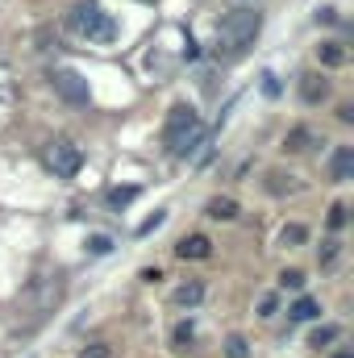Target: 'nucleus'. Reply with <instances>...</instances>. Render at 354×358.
I'll return each mask as SVG.
<instances>
[{"mask_svg":"<svg viewBox=\"0 0 354 358\" xmlns=\"http://www.w3.org/2000/svg\"><path fill=\"white\" fill-rule=\"evenodd\" d=\"M192 338H196V329H192V321H179V325H176V342L183 346V350H187V342H192Z\"/></svg>","mask_w":354,"mask_h":358,"instance_id":"a211bd4d","label":"nucleus"},{"mask_svg":"<svg viewBox=\"0 0 354 358\" xmlns=\"http://www.w3.org/2000/svg\"><path fill=\"white\" fill-rule=\"evenodd\" d=\"M208 217H213V221H234V217H238V200H229V196L208 200Z\"/></svg>","mask_w":354,"mask_h":358,"instance_id":"1a4fd4ad","label":"nucleus"},{"mask_svg":"<svg viewBox=\"0 0 354 358\" xmlns=\"http://www.w3.org/2000/svg\"><path fill=\"white\" fill-rule=\"evenodd\" d=\"M259 29H263V13L259 8H234V13H225L217 21V38H213L217 59H225V63L229 59H242L255 46Z\"/></svg>","mask_w":354,"mask_h":358,"instance_id":"f257e3e1","label":"nucleus"},{"mask_svg":"<svg viewBox=\"0 0 354 358\" xmlns=\"http://www.w3.org/2000/svg\"><path fill=\"white\" fill-rule=\"evenodd\" d=\"M304 142H309V134H304V129H296V134L288 138V150H304Z\"/></svg>","mask_w":354,"mask_h":358,"instance_id":"4be33fe9","label":"nucleus"},{"mask_svg":"<svg viewBox=\"0 0 354 358\" xmlns=\"http://www.w3.org/2000/svg\"><path fill=\"white\" fill-rule=\"evenodd\" d=\"M50 84H55V92H59V96H63L67 104H88V100H92L88 80H84L80 71H71V67L55 71V76H50Z\"/></svg>","mask_w":354,"mask_h":358,"instance_id":"39448f33","label":"nucleus"},{"mask_svg":"<svg viewBox=\"0 0 354 358\" xmlns=\"http://www.w3.org/2000/svg\"><path fill=\"white\" fill-rule=\"evenodd\" d=\"M134 196H138V187H113V192H108L104 200H108V208H125V204H129Z\"/></svg>","mask_w":354,"mask_h":358,"instance_id":"f8f14e48","label":"nucleus"},{"mask_svg":"<svg viewBox=\"0 0 354 358\" xmlns=\"http://www.w3.org/2000/svg\"><path fill=\"white\" fill-rule=\"evenodd\" d=\"M317 59H321L325 67H342V63H346V50H342L338 42H325V46L317 50Z\"/></svg>","mask_w":354,"mask_h":358,"instance_id":"9b49d317","label":"nucleus"},{"mask_svg":"<svg viewBox=\"0 0 354 358\" xmlns=\"http://www.w3.org/2000/svg\"><path fill=\"white\" fill-rule=\"evenodd\" d=\"M171 300H176L179 308H196V304L204 300V283H196V279H192V283H183V287H176V296H171Z\"/></svg>","mask_w":354,"mask_h":358,"instance_id":"6e6552de","label":"nucleus"},{"mask_svg":"<svg viewBox=\"0 0 354 358\" xmlns=\"http://www.w3.org/2000/svg\"><path fill=\"white\" fill-rule=\"evenodd\" d=\"M288 313H292V321H313V317H321L317 300H309V296H300V300H296V304H292Z\"/></svg>","mask_w":354,"mask_h":358,"instance_id":"9d476101","label":"nucleus"},{"mask_svg":"<svg viewBox=\"0 0 354 358\" xmlns=\"http://www.w3.org/2000/svg\"><path fill=\"white\" fill-rule=\"evenodd\" d=\"M279 283H283V287H296V292H300V287H304V275H300V271H283V275H279Z\"/></svg>","mask_w":354,"mask_h":358,"instance_id":"412c9836","label":"nucleus"},{"mask_svg":"<svg viewBox=\"0 0 354 358\" xmlns=\"http://www.w3.org/2000/svg\"><path fill=\"white\" fill-rule=\"evenodd\" d=\"M263 92H267V96H279V84H275V76H271V71L263 76Z\"/></svg>","mask_w":354,"mask_h":358,"instance_id":"b1692460","label":"nucleus"},{"mask_svg":"<svg viewBox=\"0 0 354 358\" xmlns=\"http://www.w3.org/2000/svg\"><path fill=\"white\" fill-rule=\"evenodd\" d=\"M259 313H263V317H271V313H275V296H263V304H259Z\"/></svg>","mask_w":354,"mask_h":358,"instance_id":"393cba45","label":"nucleus"},{"mask_svg":"<svg viewBox=\"0 0 354 358\" xmlns=\"http://www.w3.org/2000/svg\"><path fill=\"white\" fill-rule=\"evenodd\" d=\"M304 100H321L325 96V80H317V76H304Z\"/></svg>","mask_w":354,"mask_h":358,"instance_id":"4468645a","label":"nucleus"},{"mask_svg":"<svg viewBox=\"0 0 354 358\" xmlns=\"http://www.w3.org/2000/svg\"><path fill=\"white\" fill-rule=\"evenodd\" d=\"M113 250V238L108 234H92L88 238V255H108Z\"/></svg>","mask_w":354,"mask_h":358,"instance_id":"2eb2a0df","label":"nucleus"},{"mask_svg":"<svg viewBox=\"0 0 354 358\" xmlns=\"http://www.w3.org/2000/svg\"><path fill=\"white\" fill-rule=\"evenodd\" d=\"M80 358H113V350H108L104 342H96V346H84V350H80Z\"/></svg>","mask_w":354,"mask_h":358,"instance_id":"6ab92c4d","label":"nucleus"},{"mask_svg":"<svg viewBox=\"0 0 354 358\" xmlns=\"http://www.w3.org/2000/svg\"><path fill=\"white\" fill-rule=\"evenodd\" d=\"M176 255L179 259H208V255H213V242H208L204 234H192V238H183L176 246Z\"/></svg>","mask_w":354,"mask_h":358,"instance_id":"423d86ee","label":"nucleus"},{"mask_svg":"<svg viewBox=\"0 0 354 358\" xmlns=\"http://www.w3.org/2000/svg\"><path fill=\"white\" fill-rule=\"evenodd\" d=\"M225 355H229V358H246V355H250V350H246V338H242V334H234V338L225 342Z\"/></svg>","mask_w":354,"mask_h":358,"instance_id":"dca6fc26","label":"nucleus"},{"mask_svg":"<svg viewBox=\"0 0 354 358\" xmlns=\"http://www.w3.org/2000/svg\"><path fill=\"white\" fill-rule=\"evenodd\" d=\"M330 176L338 179V183H346L354 176V150L351 146H338L334 150V163H330Z\"/></svg>","mask_w":354,"mask_h":358,"instance_id":"0eeeda50","label":"nucleus"},{"mask_svg":"<svg viewBox=\"0 0 354 358\" xmlns=\"http://www.w3.org/2000/svg\"><path fill=\"white\" fill-rule=\"evenodd\" d=\"M346 225V204H334L330 208V229H342Z\"/></svg>","mask_w":354,"mask_h":358,"instance_id":"aec40b11","label":"nucleus"},{"mask_svg":"<svg viewBox=\"0 0 354 358\" xmlns=\"http://www.w3.org/2000/svg\"><path fill=\"white\" fill-rule=\"evenodd\" d=\"M334 358H354V355H351V350H342V355H334Z\"/></svg>","mask_w":354,"mask_h":358,"instance_id":"a878e982","label":"nucleus"},{"mask_svg":"<svg viewBox=\"0 0 354 358\" xmlns=\"http://www.w3.org/2000/svg\"><path fill=\"white\" fill-rule=\"evenodd\" d=\"M330 342H338V325H325V329H313V338H309V346H330Z\"/></svg>","mask_w":354,"mask_h":358,"instance_id":"ddd939ff","label":"nucleus"},{"mask_svg":"<svg viewBox=\"0 0 354 358\" xmlns=\"http://www.w3.org/2000/svg\"><path fill=\"white\" fill-rule=\"evenodd\" d=\"M67 25H71V34H76V38L96 42V46H108V42H117V21H113V13H104V8H100V4H92V0L71 4V13H67Z\"/></svg>","mask_w":354,"mask_h":358,"instance_id":"7ed1b4c3","label":"nucleus"},{"mask_svg":"<svg viewBox=\"0 0 354 358\" xmlns=\"http://www.w3.org/2000/svg\"><path fill=\"white\" fill-rule=\"evenodd\" d=\"M200 142H204V121H200V113H196L192 104H176V108L167 113V125H163V146L183 159V155H192Z\"/></svg>","mask_w":354,"mask_h":358,"instance_id":"f03ea898","label":"nucleus"},{"mask_svg":"<svg viewBox=\"0 0 354 358\" xmlns=\"http://www.w3.org/2000/svg\"><path fill=\"white\" fill-rule=\"evenodd\" d=\"M46 167H50L59 179H76L80 176V167H84V150H80L76 142L59 138V142L46 146Z\"/></svg>","mask_w":354,"mask_h":358,"instance_id":"20e7f679","label":"nucleus"},{"mask_svg":"<svg viewBox=\"0 0 354 358\" xmlns=\"http://www.w3.org/2000/svg\"><path fill=\"white\" fill-rule=\"evenodd\" d=\"M163 217H167V213H155L150 221H142V225H138V234H150V229H159V225H163Z\"/></svg>","mask_w":354,"mask_h":358,"instance_id":"5701e85b","label":"nucleus"},{"mask_svg":"<svg viewBox=\"0 0 354 358\" xmlns=\"http://www.w3.org/2000/svg\"><path fill=\"white\" fill-rule=\"evenodd\" d=\"M279 242H283V246H300V242H304V229H300V225H288V229L279 234Z\"/></svg>","mask_w":354,"mask_h":358,"instance_id":"f3484780","label":"nucleus"}]
</instances>
